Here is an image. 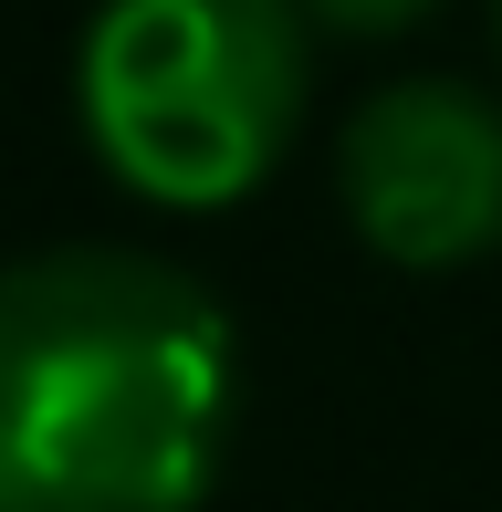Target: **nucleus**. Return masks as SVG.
<instances>
[{
  "mask_svg": "<svg viewBox=\"0 0 502 512\" xmlns=\"http://www.w3.org/2000/svg\"><path fill=\"white\" fill-rule=\"evenodd\" d=\"M241 429V335L126 241L0 262V512H199Z\"/></svg>",
  "mask_w": 502,
  "mask_h": 512,
  "instance_id": "1",
  "label": "nucleus"
},
{
  "mask_svg": "<svg viewBox=\"0 0 502 512\" xmlns=\"http://www.w3.org/2000/svg\"><path fill=\"white\" fill-rule=\"evenodd\" d=\"M304 105V0H95L74 42V126L95 168L168 220H210L272 189Z\"/></svg>",
  "mask_w": 502,
  "mask_h": 512,
  "instance_id": "2",
  "label": "nucleus"
},
{
  "mask_svg": "<svg viewBox=\"0 0 502 512\" xmlns=\"http://www.w3.org/2000/svg\"><path fill=\"white\" fill-rule=\"evenodd\" d=\"M335 199L387 272H471L502 251V95L461 74L377 84L335 126Z\"/></svg>",
  "mask_w": 502,
  "mask_h": 512,
  "instance_id": "3",
  "label": "nucleus"
},
{
  "mask_svg": "<svg viewBox=\"0 0 502 512\" xmlns=\"http://www.w3.org/2000/svg\"><path fill=\"white\" fill-rule=\"evenodd\" d=\"M440 0H304V21L314 32H335V42H387V32H408V21H429Z\"/></svg>",
  "mask_w": 502,
  "mask_h": 512,
  "instance_id": "4",
  "label": "nucleus"
},
{
  "mask_svg": "<svg viewBox=\"0 0 502 512\" xmlns=\"http://www.w3.org/2000/svg\"><path fill=\"white\" fill-rule=\"evenodd\" d=\"M492 42H502V0H492Z\"/></svg>",
  "mask_w": 502,
  "mask_h": 512,
  "instance_id": "5",
  "label": "nucleus"
}]
</instances>
